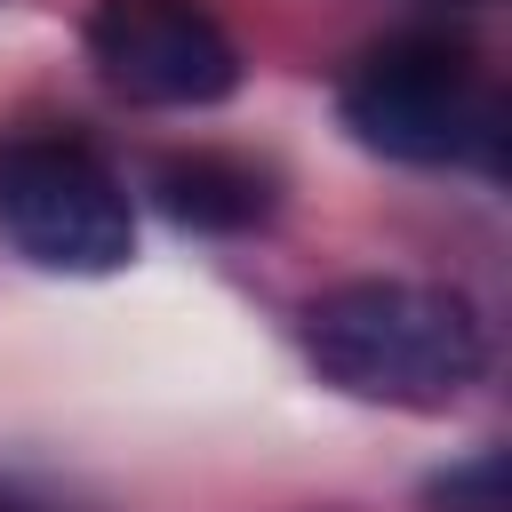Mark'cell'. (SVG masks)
<instances>
[{"instance_id":"cell-3","label":"cell","mask_w":512,"mask_h":512,"mask_svg":"<svg viewBox=\"0 0 512 512\" xmlns=\"http://www.w3.org/2000/svg\"><path fill=\"white\" fill-rule=\"evenodd\" d=\"M0 232L48 272H120L136 248L120 176L64 136L0 144Z\"/></svg>"},{"instance_id":"cell-1","label":"cell","mask_w":512,"mask_h":512,"mask_svg":"<svg viewBox=\"0 0 512 512\" xmlns=\"http://www.w3.org/2000/svg\"><path fill=\"white\" fill-rule=\"evenodd\" d=\"M304 352L328 384L392 408H448L488 368V328L456 288L344 280L304 312Z\"/></svg>"},{"instance_id":"cell-4","label":"cell","mask_w":512,"mask_h":512,"mask_svg":"<svg viewBox=\"0 0 512 512\" xmlns=\"http://www.w3.org/2000/svg\"><path fill=\"white\" fill-rule=\"evenodd\" d=\"M88 64L128 104H224L240 88V48L200 0H96L88 16Z\"/></svg>"},{"instance_id":"cell-2","label":"cell","mask_w":512,"mask_h":512,"mask_svg":"<svg viewBox=\"0 0 512 512\" xmlns=\"http://www.w3.org/2000/svg\"><path fill=\"white\" fill-rule=\"evenodd\" d=\"M344 128L368 152H392L416 168L496 152V104L480 96L472 56L432 32H408L376 56H360V72L344 80Z\"/></svg>"},{"instance_id":"cell-5","label":"cell","mask_w":512,"mask_h":512,"mask_svg":"<svg viewBox=\"0 0 512 512\" xmlns=\"http://www.w3.org/2000/svg\"><path fill=\"white\" fill-rule=\"evenodd\" d=\"M160 200L176 224H208V232H240L264 216V176L240 168V160H216V152H192V160H168L160 168Z\"/></svg>"},{"instance_id":"cell-6","label":"cell","mask_w":512,"mask_h":512,"mask_svg":"<svg viewBox=\"0 0 512 512\" xmlns=\"http://www.w3.org/2000/svg\"><path fill=\"white\" fill-rule=\"evenodd\" d=\"M432 504H440V512H512V496H504V456L488 448V456H472L464 472L432 480Z\"/></svg>"}]
</instances>
